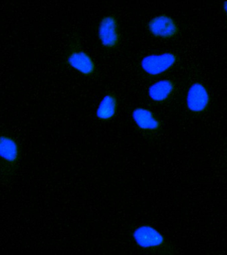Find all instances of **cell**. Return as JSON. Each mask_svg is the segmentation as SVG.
Here are the masks:
<instances>
[{"label":"cell","mask_w":227,"mask_h":255,"mask_svg":"<svg viewBox=\"0 0 227 255\" xmlns=\"http://www.w3.org/2000/svg\"><path fill=\"white\" fill-rule=\"evenodd\" d=\"M99 36L102 44L105 47H115L119 42V35L116 19L113 16L104 17L99 27Z\"/></svg>","instance_id":"obj_3"},{"label":"cell","mask_w":227,"mask_h":255,"mask_svg":"<svg viewBox=\"0 0 227 255\" xmlns=\"http://www.w3.org/2000/svg\"><path fill=\"white\" fill-rule=\"evenodd\" d=\"M132 117L135 123L140 129L156 130L160 127L158 120L155 119L152 112L149 110L137 108L133 111Z\"/></svg>","instance_id":"obj_8"},{"label":"cell","mask_w":227,"mask_h":255,"mask_svg":"<svg viewBox=\"0 0 227 255\" xmlns=\"http://www.w3.org/2000/svg\"><path fill=\"white\" fill-rule=\"evenodd\" d=\"M68 63L77 71L85 75H91L95 70V63L87 53L75 51L68 57Z\"/></svg>","instance_id":"obj_7"},{"label":"cell","mask_w":227,"mask_h":255,"mask_svg":"<svg viewBox=\"0 0 227 255\" xmlns=\"http://www.w3.org/2000/svg\"><path fill=\"white\" fill-rule=\"evenodd\" d=\"M174 86L169 80H161L153 83L149 88V96L153 101L162 102L165 101L172 93Z\"/></svg>","instance_id":"obj_9"},{"label":"cell","mask_w":227,"mask_h":255,"mask_svg":"<svg viewBox=\"0 0 227 255\" xmlns=\"http://www.w3.org/2000/svg\"><path fill=\"white\" fill-rule=\"evenodd\" d=\"M148 28L152 35L161 38L172 37L178 31V28L172 18L165 15L153 18L149 21Z\"/></svg>","instance_id":"obj_4"},{"label":"cell","mask_w":227,"mask_h":255,"mask_svg":"<svg viewBox=\"0 0 227 255\" xmlns=\"http://www.w3.org/2000/svg\"><path fill=\"white\" fill-rule=\"evenodd\" d=\"M208 93L202 85L195 83L191 86L187 95V106L191 111L201 112L208 105Z\"/></svg>","instance_id":"obj_5"},{"label":"cell","mask_w":227,"mask_h":255,"mask_svg":"<svg viewBox=\"0 0 227 255\" xmlns=\"http://www.w3.org/2000/svg\"><path fill=\"white\" fill-rule=\"evenodd\" d=\"M19 157V146L17 141L9 135H0V159L13 164Z\"/></svg>","instance_id":"obj_6"},{"label":"cell","mask_w":227,"mask_h":255,"mask_svg":"<svg viewBox=\"0 0 227 255\" xmlns=\"http://www.w3.org/2000/svg\"><path fill=\"white\" fill-rule=\"evenodd\" d=\"M117 110V100L113 95H107L102 100L97 110L99 119L108 121L115 115Z\"/></svg>","instance_id":"obj_10"},{"label":"cell","mask_w":227,"mask_h":255,"mask_svg":"<svg viewBox=\"0 0 227 255\" xmlns=\"http://www.w3.org/2000/svg\"><path fill=\"white\" fill-rule=\"evenodd\" d=\"M135 243L143 248L159 247L164 243V237L154 227L141 225L133 233Z\"/></svg>","instance_id":"obj_2"},{"label":"cell","mask_w":227,"mask_h":255,"mask_svg":"<svg viewBox=\"0 0 227 255\" xmlns=\"http://www.w3.org/2000/svg\"><path fill=\"white\" fill-rule=\"evenodd\" d=\"M224 7H225V11H226V13L227 14V1L225 2Z\"/></svg>","instance_id":"obj_11"},{"label":"cell","mask_w":227,"mask_h":255,"mask_svg":"<svg viewBox=\"0 0 227 255\" xmlns=\"http://www.w3.org/2000/svg\"><path fill=\"white\" fill-rule=\"evenodd\" d=\"M175 61L176 57L173 53H165L161 55H151L143 57L141 65L145 73L155 76L160 75L170 69Z\"/></svg>","instance_id":"obj_1"}]
</instances>
